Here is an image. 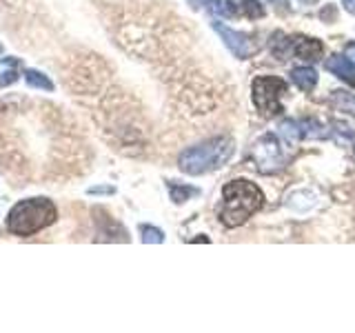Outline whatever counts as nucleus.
I'll list each match as a JSON object with an SVG mask.
<instances>
[{
  "mask_svg": "<svg viewBox=\"0 0 355 333\" xmlns=\"http://www.w3.org/2000/svg\"><path fill=\"white\" fill-rule=\"evenodd\" d=\"M347 56L355 62V42H349V47H347Z\"/></svg>",
  "mask_w": 355,
  "mask_h": 333,
  "instance_id": "obj_15",
  "label": "nucleus"
},
{
  "mask_svg": "<svg viewBox=\"0 0 355 333\" xmlns=\"http://www.w3.org/2000/svg\"><path fill=\"white\" fill-rule=\"evenodd\" d=\"M288 85L277 76H258L253 80V105L262 116H277L282 111L280 98L286 94Z\"/></svg>",
  "mask_w": 355,
  "mask_h": 333,
  "instance_id": "obj_4",
  "label": "nucleus"
},
{
  "mask_svg": "<svg viewBox=\"0 0 355 333\" xmlns=\"http://www.w3.org/2000/svg\"><path fill=\"white\" fill-rule=\"evenodd\" d=\"M236 151V142L231 138H211L187 149L180 155V169L189 176H202L227 164Z\"/></svg>",
  "mask_w": 355,
  "mask_h": 333,
  "instance_id": "obj_2",
  "label": "nucleus"
},
{
  "mask_svg": "<svg viewBox=\"0 0 355 333\" xmlns=\"http://www.w3.org/2000/svg\"><path fill=\"white\" fill-rule=\"evenodd\" d=\"M214 29L220 33L222 40H225V44L229 47V51L236 56V58H240V60L249 58L251 51H253V44L247 36H244V33L229 29L225 22H214Z\"/></svg>",
  "mask_w": 355,
  "mask_h": 333,
  "instance_id": "obj_6",
  "label": "nucleus"
},
{
  "mask_svg": "<svg viewBox=\"0 0 355 333\" xmlns=\"http://www.w3.org/2000/svg\"><path fill=\"white\" fill-rule=\"evenodd\" d=\"M202 3H205V0H189V5H191L193 9H198V7H202Z\"/></svg>",
  "mask_w": 355,
  "mask_h": 333,
  "instance_id": "obj_16",
  "label": "nucleus"
},
{
  "mask_svg": "<svg viewBox=\"0 0 355 333\" xmlns=\"http://www.w3.org/2000/svg\"><path fill=\"white\" fill-rule=\"evenodd\" d=\"M140 233H142V242H153V244H160L164 242V233L155 227H149V225H142L140 227Z\"/></svg>",
  "mask_w": 355,
  "mask_h": 333,
  "instance_id": "obj_12",
  "label": "nucleus"
},
{
  "mask_svg": "<svg viewBox=\"0 0 355 333\" xmlns=\"http://www.w3.org/2000/svg\"><path fill=\"white\" fill-rule=\"evenodd\" d=\"M324 67L336 74L338 78H342V80H347L351 87H355V62L351 58H342V56H333V58H329L324 62Z\"/></svg>",
  "mask_w": 355,
  "mask_h": 333,
  "instance_id": "obj_7",
  "label": "nucleus"
},
{
  "mask_svg": "<svg viewBox=\"0 0 355 333\" xmlns=\"http://www.w3.org/2000/svg\"><path fill=\"white\" fill-rule=\"evenodd\" d=\"M169 191H171V200L175 205H180V203H187L191 196H198L200 191L193 187H178L175 182H169Z\"/></svg>",
  "mask_w": 355,
  "mask_h": 333,
  "instance_id": "obj_11",
  "label": "nucleus"
},
{
  "mask_svg": "<svg viewBox=\"0 0 355 333\" xmlns=\"http://www.w3.org/2000/svg\"><path fill=\"white\" fill-rule=\"evenodd\" d=\"M291 80L297 85L300 92H313L318 85V74L311 69V67H295L291 71Z\"/></svg>",
  "mask_w": 355,
  "mask_h": 333,
  "instance_id": "obj_9",
  "label": "nucleus"
},
{
  "mask_svg": "<svg viewBox=\"0 0 355 333\" xmlns=\"http://www.w3.org/2000/svg\"><path fill=\"white\" fill-rule=\"evenodd\" d=\"M25 78L29 87H36V89H44V92H53V83L49 80L47 76L40 74V71H33V69H27L25 71Z\"/></svg>",
  "mask_w": 355,
  "mask_h": 333,
  "instance_id": "obj_10",
  "label": "nucleus"
},
{
  "mask_svg": "<svg viewBox=\"0 0 355 333\" xmlns=\"http://www.w3.org/2000/svg\"><path fill=\"white\" fill-rule=\"evenodd\" d=\"M262 203L264 196L260 187H255L249 180H233L222 189V205L218 209V216L222 225L240 227L262 207Z\"/></svg>",
  "mask_w": 355,
  "mask_h": 333,
  "instance_id": "obj_1",
  "label": "nucleus"
},
{
  "mask_svg": "<svg viewBox=\"0 0 355 333\" xmlns=\"http://www.w3.org/2000/svg\"><path fill=\"white\" fill-rule=\"evenodd\" d=\"M55 220V207L47 198H29L18 203L7 216V229L14 236H33L42 231L44 227L53 225Z\"/></svg>",
  "mask_w": 355,
  "mask_h": 333,
  "instance_id": "obj_3",
  "label": "nucleus"
},
{
  "mask_svg": "<svg viewBox=\"0 0 355 333\" xmlns=\"http://www.w3.org/2000/svg\"><path fill=\"white\" fill-rule=\"evenodd\" d=\"M342 5H344V9L349 11V14H353V16H355V0H344Z\"/></svg>",
  "mask_w": 355,
  "mask_h": 333,
  "instance_id": "obj_14",
  "label": "nucleus"
},
{
  "mask_svg": "<svg viewBox=\"0 0 355 333\" xmlns=\"http://www.w3.org/2000/svg\"><path fill=\"white\" fill-rule=\"evenodd\" d=\"M253 158L260 171H275L284 164V151L273 136H262L253 147Z\"/></svg>",
  "mask_w": 355,
  "mask_h": 333,
  "instance_id": "obj_5",
  "label": "nucleus"
},
{
  "mask_svg": "<svg viewBox=\"0 0 355 333\" xmlns=\"http://www.w3.org/2000/svg\"><path fill=\"white\" fill-rule=\"evenodd\" d=\"M16 80H18V71H5V74H0V87L11 85V83H16Z\"/></svg>",
  "mask_w": 355,
  "mask_h": 333,
  "instance_id": "obj_13",
  "label": "nucleus"
},
{
  "mask_svg": "<svg viewBox=\"0 0 355 333\" xmlns=\"http://www.w3.org/2000/svg\"><path fill=\"white\" fill-rule=\"evenodd\" d=\"M322 42H318L315 38H295L293 40V53L302 60H320L322 58Z\"/></svg>",
  "mask_w": 355,
  "mask_h": 333,
  "instance_id": "obj_8",
  "label": "nucleus"
},
{
  "mask_svg": "<svg viewBox=\"0 0 355 333\" xmlns=\"http://www.w3.org/2000/svg\"><path fill=\"white\" fill-rule=\"evenodd\" d=\"M311 3H315V0H311Z\"/></svg>",
  "mask_w": 355,
  "mask_h": 333,
  "instance_id": "obj_17",
  "label": "nucleus"
}]
</instances>
